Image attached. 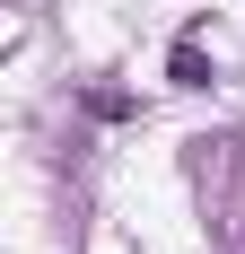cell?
I'll return each mask as SVG.
<instances>
[{
    "instance_id": "obj_1",
    "label": "cell",
    "mask_w": 245,
    "mask_h": 254,
    "mask_svg": "<svg viewBox=\"0 0 245 254\" xmlns=\"http://www.w3.org/2000/svg\"><path fill=\"white\" fill-rule=\"evenodd\" d=\"M167 70H175V88H210V62H201V44H193V35L175 44V62H167Z\"/></svg>"
},
{
    "instance_id": "obj_2",
    "label": "cell",
    "mask_w": 245,
    "mask_h": 254,
    "mask_svg": "<svg viewBox=\"0 0 245 254\" xmlns=\"http://www.w3.org/2000/svg\"><path fill=\"white\" fill-rule=\"evenodd\" d=\"M228 254H245V228H237V246H228Z\"/></svg>"
}]
</instances>
